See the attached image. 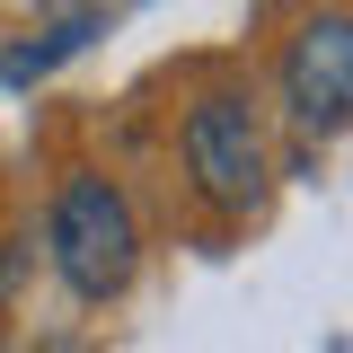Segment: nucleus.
I'll return each instance as SVG.
<instances>
[{"label": "nucleus", "instance_id": "1", "mask_svg": "<svg viewBox=\"0 0 353 353\" xmlns=\"http://www.w3.org/2000/svg\"><path fill=\"white\" fill-rule=\"evenodd\" d=\"M44 248H53L62 283L80 301H115L132 283V265H141V230H132V203L106 176H62L53 221H44Z\"/></svg>", "mask_w": 353, "mask_h": 353}, {"label": "nucleus", "instance_id": "2", "mask_svg": "<svg viewBox=\"0 0 353 353\" xmlns=\"http://www.w3.org/2000/svg\"><path fill=\"white\" fill-rule=\"evenodd\" d=\"M185 176L203 185V203H221V212H248L265 194V132L248 115V97L212 88L185 115Z\"/></svg>", "mask_w": 353, "mask_h": 353}, {"label": "nucleus", "instance_id": "3", "mask_svg": "<svg viewBox=\"0 0 353 353\" xmlns=\"http://www.w3.org/2000/svg\"><path fill=\"white\" fill-rule=\"evenodd\" d=\"M283 106H292L301 132L353 124V18L345 9L309 18L301 36H292V53H283Z\"/></svg>", "mask_w": 353, "mask_h": 353}, {"label": "nucleus", "instance_id": "4", "mask_svg": "<svg viewBox=\"0 0 353 353\" xmlns=\"http://www.w3.org/2000/svg\"><path fill=\"white\" fill-rule=\"evenodd\" d=\"M36 353H88V345H80V336H44Z\"/></svg>", "mask_w": 353, "mask_h": 353}]
</instances>
